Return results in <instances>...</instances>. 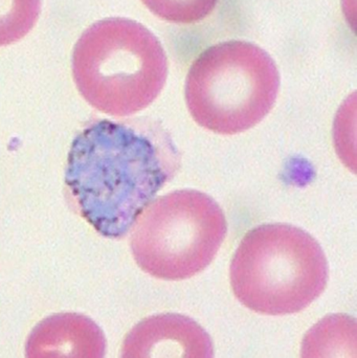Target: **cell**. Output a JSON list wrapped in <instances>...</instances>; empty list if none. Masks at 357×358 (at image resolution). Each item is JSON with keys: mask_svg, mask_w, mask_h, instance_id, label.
<instances>
[{"mask_svg": "<svg viewBox=\"0 0 357 358\" xmlns=\"http://www.w3.org/2000/svg\"><path fill=\"white\" fill-rule=\"evenodd\" d=\"M211 338L194 320L177 313L147 317L124 341L122 357L211 358Z\"/></svg>", "mask_w": 357, "mask_h": 358, "instance_id": "cell-6", "label": "cell"}, {"mask_svg": "<svg viewBox=\"0 0 357 358\" xmlns=\"http://www.w3.org/2000/svg\"><path fill=\"white\" fill-rule=\"evenodd\" d=\"M106 338L101 328L79 313H59L40 322L27 338L29 358H102Z\"/></svg>", "mask_w": 357, "mask_h": 358, "instance_id": "cell-7", "label": "cell"}, {"mask_svg": "<svg viewBox=\"0 0 357 358\" xmlns=\"http://www.w3.org/2000/svg\"><path fill=\"white\" fill-rule=\"evenodd\" d=\"M328 277L320 243L286 223L251 229L241 240L230 268L237 300L254 313L275 317L307 308L324 292Z\"/></svg>", "mask_w": 357, "mask_h": 358, "instance_id": "cell-3", "label": "cell"}, {"mask_svg": "<svg viewBox=\"0 0 357 358\" xmlns=\"http://www.w3.org/2000/svg\"><path fill=\"white\" fill-rule=\"evenodd\" d=\"M228 233L217 202L196 189H180L153 199L132 227V255L142 271L180 281L205 271Z\"/></svg>", "mask_w": 357, "mask_h": 358, "instance_id": "cell-5", "label": "cell"}, {"mask_svg": "<svg viewBox=\"0 0 357 358\" xmlns=\"http://www.w3.org/2000/svg\"><path fill=\"white\" fill-rule=\"evenodd\" d=\"M180 168V151L161 124L102 120L71 143L65 185L82 217L103 237L119 239Z\"/></svg>", "mask_w": 357, "mask_h": 358, "instance_id": "cell-1", "label": "cell"}, {"mask_svg": "<svg viewBox=\"0 0 357 358\" xmlns=\"http://www.w3.org/2000/svg\"><path fill=\"white\" fill-rule=\"evenodd\" d=\"M356 323L354 317L333 315L314 326L303 341L302 357H342L356 352Z\"/></svg>", "mask_w": 357, "mask_h": 358, "instance_id": "cell-8", "label": "cell"}, {"mask_svg": "<svg viewBox=\"0 0 357 358\" xmlns=\"http://www.w3.org/2000/svg\"><path fill=\"white\" fill-rule=\"evenodd\" d=\"M73 81L84 100L112 117H129L152 104L166 84L168 61L147 27L126 18L90 25L71 57Z\"/></svg>", "mask_w": 357, "mask_h": 358, "instance_id": "cell-2", "label": "cell"}, {"mask_svg": "<svg viewBox=\"0 0 357 358\" xmlns=\"http://www.w3.org/2000/svg\"><path fill=\"white\" fill-rule=\"evenodd\" d=\"M41 0H0V46L16 43L35 27Z\"/></svg>", "mask_w": 357, "mask_h": 358, "instance_id": "cell-9", "label": "cell"}, {"mask_svg": "<svg viewBox=\"0 0 357 358\" xmlns=\"http://www.w3.org/2000/svg\"><path fill=\"white\" fill-rule=\"evenodd\" d=\"M280 88L272 57L255 44L228 41L201 52L189 69L187 106L205 129L234 136L270 113Z\"/></svg>", "mask_w": 357, "mask_h": 358, "instance_id": "cell-4", "label": "cell"}, {"mask_svg": "<svg viewBox=\"0 0 357 358\" xmlns=\"http://www.w3.org/2000/svg\"><path fill=\"white\" fill-rule=\"evenodd\" d=\"M159 18L169 22L189 24L207 18L218 0H142Z\"/></svg>", "mask_w": 357, "mask_h": 358, "instance_id": "cell-10", "label": "cell"}]
</instances>
